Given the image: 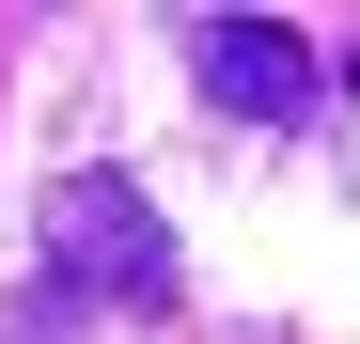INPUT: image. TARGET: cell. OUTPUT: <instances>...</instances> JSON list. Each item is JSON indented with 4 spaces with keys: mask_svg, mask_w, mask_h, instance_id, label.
I'll return each mask as SVG.
<instances>
[{
    "mask_svg": "<svg viewBox=\"0 0 360 344\" xmlns=\"http://www.w3.org/2000/svg\"><path fill=\"white\" fill-rule=\"evenodd\" d=\"M47 266H63V298H110V313H172V298H188V266H172L157 204H141L110 157L47 188Z\"/></svg>",
    "mask_w": 360,
    "mask_h": 344,
    "instance_id": "cell-1",
    "label": "cell"
},
{
    "mask_svg": "<svg viewBox=\"0 0 360 344\" xmlns=\"http://www.w3.org/2000/svg\"><path fill=\"white\" fill-rule=\"evenodd\" d=\"M188 79L235 110V126H297V110L329 94V63H314L282 16H204V32H188Z\"/></svg>",
    "mask_w": 360,
    "mask_h": 344,
    "instance_id": "cell-2",
    "label": "cell"
}]
</instances>
